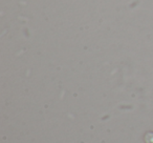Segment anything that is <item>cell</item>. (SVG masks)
<instances>
[{
	"label": "cell",
	"mask_w": 153,
	"mask_h": 143,
	"mask_svg": "<svg viewBox=\"0 0 153 143\" xmlns=\"http://www.w3.org/2000/svg\"><path fill=\"white\" fill-rule=\"evenodd\" d=\"M146 142L147 143H153V133H149V134H147Z\"/></svg>",
	"instance_id": "6da1fadb"
}]
</instances>
